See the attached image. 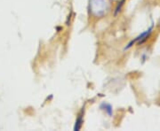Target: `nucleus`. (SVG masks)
Here are the masks:
<instances>
[{
    "label": "nucleus",
    "mask_w": 160,
    "mask_h": 131,
    "mask_svg": "<svg viewBox=\"0 0 160 131\" xmlns=\"http://www.w3.org/2000/svg\"><path fill=\"white\" fill-rule=\"evenodd\" d=\"M90 12L96 17H102L107 13L109 9V0H90Z\"/></svg>",
    "instance_id": "obj_1"
}]
</instances>
